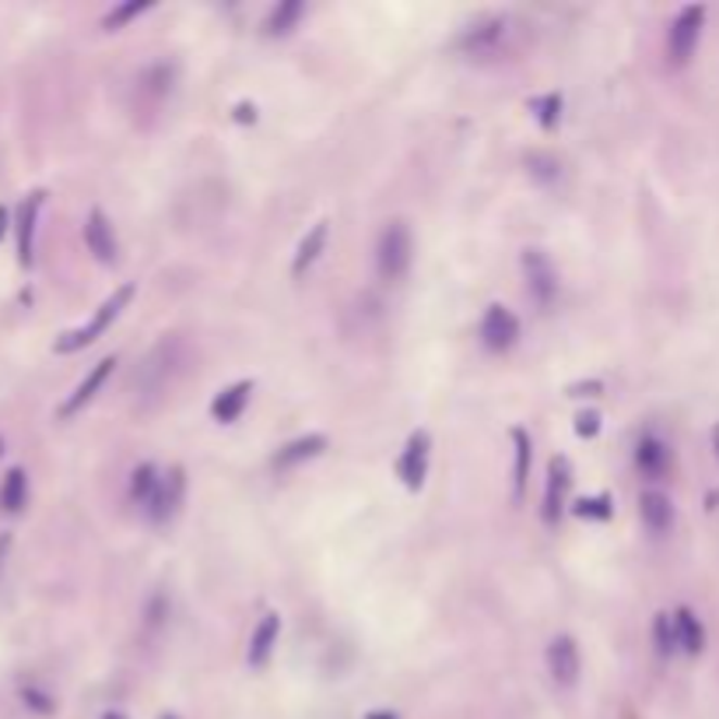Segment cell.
<instances>
[{"instance_id": "25", "label": "cell", "mask_w": 719, "mask_h": 719, "mask_svg": "<svg viewBox=\"0 0 719 719\" xmlns=\"http://www.w3.org/2000/svg\"><path fill=\"white\" fill-rule=\"evenodd\" d=\"M527 173L541 182H555L562 176V162L555 155H547V151H530L527 155Z\"/></svg>"}, {"instance_id": "32", "label": "cell", "mask_w": 719, "mask_h": 719, "mask_svg": "<svg viewBox=\"0 0 719 719\" xmlns=\"http://www.w3.org/2000/svg\"><path fill=\"white\" fill-rule=\"evenodd\" d=\"M4 232H8V211L0 207V239H4Z\"/></svg>"}, {"instance_id": "24", "label": "cell", "mask_w": 719, "mask_h": 719, "mask_svg": "<svg viewBox=\"0 0 719 719\" xmlns=\"http://www.w3.org/2000/svg\"><path fill=\"white\" fill-rule=\"evenodd\" d=\"M513 442H516V478H513V488H516V499L524 495L527 488V474H530V436L524 428H513Z\"/></svg>"}, {"instance_id": "31", "label": "cell", "mask_w": 719, "mask_h": 719, "mask_svg": "<svg viewBox=\"0 0 719 719\" xmlns=\"http://www.w3.org/2000/svg\"><path fill=\"white\" fill-rule=\"evenodd\" d=\"M576 432L583 436V439H593L596 432H601V415H596V411H586V415H579Z\"/></svg>"}, {"instance_id": "30", "label": "cell", "mask_w": 719, "mask_h": 719, "mask_svg": "<svg viewBox=\"0 0 719 719\" xmlns=\"http://www.w3.org/2000/svg\"><path fill=\"white\" fill-rule=\"evenodd\" d=\"M576 516H583V519H607V516H610V499H607V495L583 499V502L576 506Z\"/></svg>"}, {"instance_id": "26", "label": "cell", "mask_w": 719, "mask_h": 719, "mask_svg": "<svg viewBox=\"0 0 719 719\" xmlns=\"http://www.w3.org/2000/svg\"><path fill=\"white\" fill-rule=\"evenodd\" d=\"M155 488H159V478H155V467L151 464H141L134 474H130V499L134 502H151V495H155Z\"/></svg>"}, {"instance_id": "34", "label": "cell", "mask_w": 719, "mask_h": 719, "mask_svg": "<svg viewBox=\"0 0 719 719\" xmlns=\"http://www.w3.org/2000/svg\"><path fill=\"white\" fill-rule=\"evenodd\" d=\"M712 446H716V456H719V425L712 428Z\"/></svg>"}, {"instance_id": "23", "label": "cell", "mask_w": 719, "mask_h": 719, "mask_svg": "<svg viewBox=\"0 0 719 719\" xmlns=\"http://www.w3.org/2000/svg\"><path fill=\"white\" fill-rule=\"evenodd\" d=\"M305 14V4L302 0H285V4H278L270 11V18H267V33L270 36H285V33H292L295 28V22Z\"/></svg>"}, {"instance_id": "13", "label": "cell", "mask_w": 719, "mask_h": 719, "mask_svg": "<svg viewBox=\"0 0 719 719\" xmlns=\"http://www.w3.org/2000/svg\"><path fill=\"white\" fill-rule=\"evenodd\" d=\"M113 369H116V358H102V362L96 365V369H91V373L85 376V382H81V387H78V390H74V393L67 396V404L60 407V415H64V418L78 415V411H81V407H85V404L91 401V396H96V393L102 390V382L113 376Z\"/></svg>"}, {"instance_id": "2", "label": "cell", "mask_w": 719, "mask_h": 719, "mask_svg": "<svg viewBox=\"0 0 719 719\" xmlns=\"http://www.w3.org/2000/svg\"><path fill=\"white\" fill-rule=\"evenodd\" d=\"M134 299V285H124V288H116V292L105 299L99 310H96V316L88 319L85 327H78V330H71V333H64L53 348L60 351V355H71V351H81V348H88L91 341H99L102 333H105V327L113 324V319L127 310V302Z\"/></svg>"}, {"instance_id": "37", "label": "cell", "mask_w": 719, "mask_h": 719, "mask_svg": "<svg viewBox=\"0 0 719 719\" xmlns=\"http://www.w3.org/2000/svg\"><path fill=\"white\" fill-rule=\"evenodd\" d=\"M162 719H176V716H162Z\"/></svg>"}, {"instance_id": "11", "label": "cell", "mask_w": 719, "mask_h": 719, "mask_svg": "<svg viewBox=\"0 0 719 719\" xmlns=\"http://www.w3.org/2000/svg\"><path fill=\"white\" fill-rule=\"evenodd\" d=\"M565 488H569V461L555 456V461L547 464V488H544V509H541L544 524H558Z\"/></svg>"}, {"instance_id": "16", "label": "cell", "mask_w": 719, "mask_h": 719, "mask_svg": "<svg viewBox=\"0 0 719 719\" xmlns=\"http://www.w3.org/2000/svg\"><path fill=\"white\" fill-rule=\"evenodd\" d=\"M250 393H253V382H236V387L222 390V393L211 401V418L222 421V425L236 421V418L242 415V407L250 404Z\"/></svg>"}, {"instance_id": "10", "label": "cell", "mask_w": 719, "mask_h": 719, "mask_svg": "<svg viewBox=\"0 0 719 719\" xmlns=\"http://www.w3.org/2000/svg\"><path fill=\"white\" fill-rule=\"evenodd\" d=\"M506 33H509V22L495 14V18H484V22L467 28V33L461 36V50H467V53H492L495 46L506 39Z\"/></svg>"}, {"instance_id": "8", "label": "cell", "mask_w": 719, "mask_h": 719, "mask_svg": "<svg viewBox=\"0 0 719 719\" xmlns=\"http://www.w3.org/2000/svg\"><path fill=\"white\" fill-rule=\"evenodd\" d=\"M547 670L558 688H572L579 681V646L569 635H558L547 646Z\"/></svg>"}, {"instance_id": "28", "label": "cell", "mask_w": 719, "mask_h": 719, "mask_svg": "<svg viewBox=\"0 0 719 719\" xmlns=\"http://www.w3.org/2000/svg\"><path fill=\"white\" fill-rule=\"evenodd\" d=\"M151 8V0H130V4H119V8H113L110 14L102 18V25L105 28H119V25H127L130 18H137L141 11H148Z\"/></svg>"}, {"instance_id": "14", "label": "cell", "mask_w": 719, "mask_h": 719, "mask_svg": "<svg viewBox=\"0 0 719 719\" xmlns=\"http://www.w3.org/2000/svg\"><path fill=\"white\" fill-rule=\"evenodd\" d=\"M278 632H281V618L278 615L260 618V625L253 629V639H250V649H247L250 667H264L270 660L274 646H278Z\"/></svg>"}, {"instance_id": "15", "label": "cell", "mask_w": 719, "mask_h": 719, "mask_svg": "<svg viewBox=\"0 0 719 719\" xmlns=\"http://www.w3.org/2000/svg\"><path fill=\"white\" fill-rule=\"evenodd\" d=\"M42 207V193H28L18 207V260L25 267H33V239H36V218Z\"/></svg>"}, {"instance_id": "20", "label": "cell", "mask_w": 719, "mask_h": 719, "mask_svg": "<svg viewBox=\"0 0 719 719\" xmlns=\"http://www.w3.org/2000/svg\"><path fill=\"white\" fill-rule=\"evenodd\" d=\"M327 450V439L324 436H302L295 442H288L285 450H278V456H274V467H295L302 461H313V456H319Z\"/></svg>"}, {"instance_id": "5", "label": "cell", "mask_w": 719, "mask_h": 719, "mask_svg": "<svg viewBox=\"0 0 719 719\" xmlns=\"http://www.w3.org/2000/svg\"><path fill=\"white\" fill-rule=\"evenodd\" d=\"M524 274H527V288L538 305H551L558 295V270L551 267V260L541 250H527L524 253Z\"/></svg>"}, {"instance_id": "36", "label": "cell", "mask_w": 719, "mask_h": 719, "mask_svg": "<svg viewBox=\"0 0 719 719\" xmlns=\"http://www.w3.org/2000/svg\"><path fill=\"white\" fill-rule=\"evenodd\" d=\"M0 453H4V439H0Z\"/></svg>"}, {"instance_id": "12", "label": "cell", "mask_w": 719, "mask_h": 719, "mask_svg": "<svg viewBox=\"0 0 719 719\" xmlns=\"http://www.w3.org/2000/svg\"><path fill=\"white\" fill-rule=\"evenodd\" d=\"M85 242H88V250L96 253V260H102V264H113V260H116V236H113L110 218H105L102 211H91V214H88V222H85Z\"/></svg>"}, {"instance_id": "17", "label": "cell", "mask_w": 719, "mask_h": 719, "mask_svg": "<svg viewBox=\"0 0 719 719\" xmlns=\"http://www.w3.org/2000/svg\"><path fill=\"white\" fill-rule=\"evenodd\" d=\"M639 516L653 533H664L674 524V506H670V499L664 492H646L639 499Z\"/></svg>"}, {"instance_id": "18", "label": "cell", "mask_w": 719, "mask_h": 719, "mask_svg": "<svg viewBox=\"0 0 719 719\" xmlns=\"http://www.w3.org/2000/svg\"><path fill=\"white\" fill-rule=\"evenodd\" d=\"M635 464H639L642 474H646V478H660V474L667 470V464H670V450L656 436H642L639 446H635Z\"/></svg>"}, {"instance_id": "7", "label": "cell", "mask_w": 719, "mask_h": 719, "mask_svg": "<svg viewBox=\"0 0 719 719\" xmlns=\"http://www.w3.org/2000/svg\"><path fill=\"white\" fill-rule=\"evenodd\" d=\"M182 492H187V478H182L179 467H173L165 478H159L155 495L148 502V516L155 519V524H169L182 506Z\"/></svg>"}, {"instance_id": "33", "label": "cell", "mask_w": 719, "mask_h": 719, "mask_svg": "<svg viewBox=\"0 0 719 719\" xmlns=\"http://www.w3.org/2000/svg\"><path fill=\"white\" fill-rule=\"evenodd\" d=\"M365 719H396V716H393V712H369Z\"/></svg>"}, {"instance_id": "27", "label": "cell", "mask_w": 719, "mask_h": 719, "mask_svg": "<svg viewBox=\"0 0 719 719\" xmlns=\"http://www.w3.org/2000/svg\"><path fill=\"white\" fill-rule=\"evenodd\" d=\"M653 639H656V653L670 656L678 649V629H674V618L670 615H656L653 621Z\"/></svg>"}, {"instance_id": "1", "label": "cell", "mask_w": 719, "mask_h": 719, "mask_svg": "<svg viewBox=\"0 0 719 719\" xmlns=\"http://www.w3.org/2000/svg\"><path fill=\"white\" fill-rule=\"evenodd\" d=\"M411 256H415V239L404 222H390L379 232L376 242V270L382 281H401L411 270Z\"/></svg>"}, {"instance_id": "6", "label": "cell", "mask_w": 719, "mask_h": 719, "mask_svg": "<svg viewBox=\"0 0 719 719\" xmlns=\"http://www.w3.org/2000/svg\"><path fill=\"white\" fill-rule=\"evenodd\" d=\"M519 338V319L506 310V305H488L481 319V341L488 351H509Z\"/></svg>"}, {"instance_id": "22", "label": "cell", "mask_w": 719, "mask_h": 719, "mask_svg": "<svg viewBox=\"0 0 719 719\" xmlns=\"http://www.w3.org/2000/svg\"><path fill=\"white\" fill-rule=\"evenodd\" d=\"M28 499V481H25V470L14 467L8 478H4V488H0V509L4 513H22Z\"/></svg>"}, {"instance_id": "19", "label": "cell", "mask_w": 719, "mask_h": 719, "mask_svg": "<svg viewBox=\"0 0 719 719\" xmlns=\"http://www.w3.org/2000/svg\"><path fill=\"white\" fill-rule=\"evenodd\" d=\"M327 222H316L310 232H305V239L299 242V253H295V260H292V274L295 278H302L305 270H310L313 264H316V256L324 253V247H327Z\"/></svg>"}, {"instance_id": "35", "label": "cell", "mask_w": 719, "mask_h": 719, "mask_svg": "<svg viewBox=\"0 0 719 719\" xmlns=\"http://www.w3.org/2000/svg\"><path fill=\"white\" fill-rule=\"evenodd\" d=\"M102 719H127V716H119V712H105Z\"/></svg>"}, {"instance_id": "29", "label": "cell", "mask_w": 719, "mask_h": 719, "mask_svg": "<svg viewBox=\"0 0 719 719\" xmlns=\"http://www.w3.org/2000/svg\"><path fill=\"white\" fill-rule=\"evenodd\" d=\"M530 110L538 113V119H541V127H555L558 124V116H562V99L558 96H544V99H533L530 102Z\"/></svg>"}, {"instance_id": "21", "label": "cell", "mask_w": 719, "mask_h": 719, "mask_svg": "<svg viewBox=\"0 0 719 719\" xmlns=\"http://www.w3.org/2000/svg\"><path fill=\"white\" fill-rule=\"evenodd\" d=\"M674 629H678V646H681L684 653L698 656L702 646H706V629H702V621H698L688 607H681L678 615H674Z\"/></svg>"}, {"instance_id": "9", "label": "cell", "mask_w": 719, "mask_h": 719, "mask_svg": "<svg viewBox=\"0 0 719 719\" xmlns=\"http://www.w3.org/2000/svg\"><path fill=\"white\" fill-rule=\"evenodd\" d=\"M428 436L425 432H415L407 439V446L401 453V464H396V470H401V481L411 488V492H418V488L425 484V474H428Z\"/></svg>"}, {"instance_id": "3", "label": "cell", "mask_w": 719, "mask_h": 719, "mask_svg": "<svg viewBox=\"0 0 719 719\" xmlns=\"http://www.w3.org/2000/svg\"><path fill=\"white\" fill-rule=\"evenodd\" d=\"M179 362H182V344L176 338L162 341V344L151 348V355L144 358V365L134 373V382L141 387L144 396H159V393L169 390L173 376L179 373Z\"/></svg>"}, {"instance_id": "4", "label": "cell", "mask_w": 719, "mask_h": 719, "mask_svg": "<svg viewBox=\"0 0 719 719\" xmlns=\"http://www.w3.org/2000/svg\"><path fill=\"white\" fill-rule=\"evenodd\" d=\"M702 22H706V8L702 4H692L684 8L674 25H670V36H667V53H670V64H688L698 46V36H702Z\"/></svg>"}]
</instances>
